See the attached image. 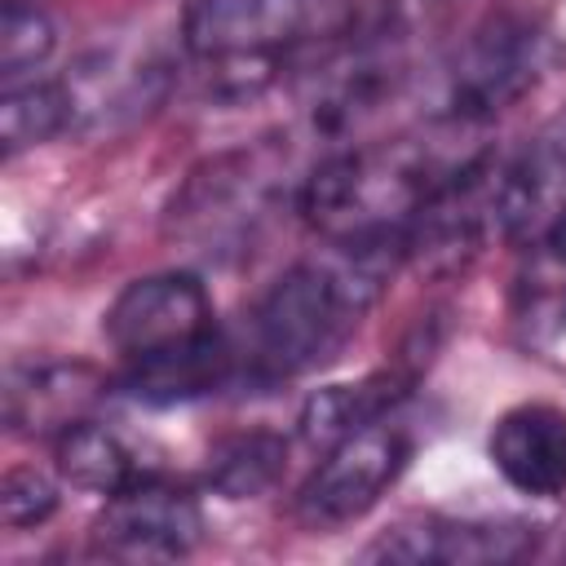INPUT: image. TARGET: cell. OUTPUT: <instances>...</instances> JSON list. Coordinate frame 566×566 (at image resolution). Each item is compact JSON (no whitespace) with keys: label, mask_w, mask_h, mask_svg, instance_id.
I'll list each match as a JSON object with an SVG mask.
<instances>
[{"label":"cell","mask_w":566,"mask_h":566,"mask_svg":"<svg viewBox=\"0 0 566 566\" xmlns=\"http://www.w3.org/2000/svg\"><path fill=\"white\" fill-rule=\"evenodd\" d=\"M398 252L336 248L327 261H296L243 314L230 336L243 385H279L327 363L358 327Z\"/></svg>","instance_id":"6da1fadb"},{"label":"cell","mask_w":566,"mask_h":566,"mask_svg":"<svg viewBox=\"0 0 566 566\" xmlns=\"http://www.w3.org/2000/svg\"><path fill=\"white\" fill-rule=\"evenodd\" d=\"M460 164L438 142H349L301 177L296 203L332 248H385L402 256L407 230Z\"/></svg>","instance_id":"7a4b0ae2"},{"label":"cell","mask_w":566,"mask_h":566,"mask_svg":"<svg viewBox=\"0 0 566 566\" xmlns=\"http://www.w3.org/2000/svg\"><path fill=\"white\" fill-rule=\"evenodd\" d=\"M354 0H186L181 44L208 66H270L279 53L336 35Z\"/></svg>","instance_id":"3957f363"},{"label":"cell","mask_w":566,"mask_h":566,"mask_svg":"<svg viewBox=\"0 0 566 566\" xmlns=\"http://www.w3.org/2000/svg\"><path fill=\"white\" fill-rule=\"evenodd\" d=\"M548 71V35L531 18H486L447 62L442 97L433 124L442 128H482L509 106H517Z\"/></svg>","instance_id":"277c9868"},{"label":"cell","mask_w":566,"mask_h":566,"mask_svg":"<svg viewBox=\"0 0 566 566\" xmlns=\"http://www.w3.org/2000/svg\"><path fill=\"white\" fill-rule=\"evenodd\" d=\"M279 190L283 164L270 146L230 150L186 177V186L172 195L168 221L186 243H199L203 252H226L261 230Z\"/></svg>","instance_id":"5b68a950"},{"label":"cell","mask_w":566,"mask_h":566,"mask_svg":"<svg viewBox=\"0 0 566 566\" xmlns=\"http://www.w3.org/2000/svg\"><path fill=\"white\" fill-rule=\"evenodd\" d=\"M407 460H411V438L398 424H389V416L349 429L345 438L323 447V460L301 482L292 500L296 522L318 535L367 517L380 504V495L402 478Z\"/></svg>","instance_id":"8992f818"},{"label":"cell","mask_w":566,"mask_h":566,"mask_svg":"<svg viewBox=\"0 0 566 566\" xmlns=\"http://www.w3.org/2000/svg\"><path fill=\"white\" fill-rule=\"evenodd\" d=\"M203 539V509L190 491L159 482L155 473L106 495L93 522V544L124 562H172Z\"/></svg>","instance_id":"52a82bcc"},{"label":"cell","mask_w":566,"mask_h":566,"mask_svg":"<svg viewBox=\"0 0 566 566\" xmlns=\"http://www.w3.org/2000/svg\"><path fill=\"white\" fill-rule=\"evenodd\" d=\"M535 553V526L526 522H482V517H447V513H407L367 548L371 562H517Z\"/></svg>","instance_id":"ba28073f"},{"label":"cell","mask_w":566,"mask_h":566,"mask_svg":"<svg viewBox=\"0 0 566 566\" xmlns=\"http://www.w3.org/2000/svg\"><path fill=\"white\" fill-rule=\"evenodd\" d=\"M486 460L517 495H566V407L544 398L513 402L486 433Z\"/></svg>","instance_id":"9c48e42d"},{"label":"cell","mask_w":566,"mask_h":566,"mask_svg":"<svg viewBox=\"0 0 566 566\" xmlns=\"http://www.w3.org/2000/svg\"><path fill=\"white\" fill-rule=\"evenodd\" d=\"M566 208V115L517 155L495 159V226L500 239H539Z\"/></svg>","instance_id":"30bf717a"},{"label":"cell","mask_w":566,"mask_h":566,"mask_svg":"<svg viewBox=\"0 0 566 566\" xmlns=\"http://www.w3.org/2000/svg\"><path fill=\"white\" fill-rule=\"evenodd\" d=\"M102 376L84 363H27L9 371L4 385V420L18 433L57 438L66 424L84 420L97 398Z\"/></svg>","instance_id":"8fae6325"},{"label":"cell","mask_w":566,"mask_h":566,"mask_svg":"<svg viewBox=\"0 0 566 566\" xmlns=\"http://www.w3.org/2000/svg\"><path fill=\"white\" fill-rule=\"evenodd\" d=\"M66 93H71V111H75V133L119 128L159 102L164 66H155L146 57L128 62L119 53H97L66 75Z\"/></svg>","instance_id":"7c38bea8"},{"label":"cell","mask_w":566,"mask_h":566,"mask_svg":"<svg viewBox=\"0 0 566 566\" xmlns=\"http://www.w3.org/2000/svg\"><path fill=\"white\" fill-rule=\"evenodd\" d=\"M53 455H57V473L71 486L93 491L102 500L115 495V491H124V486H133L137 478H146V469L137 464L133 447L115 429H106V424H97L88 416L75 420V424H66L53 438Z\"/></svg>","instance_id":"4fadbf2b"},{"label":"cell","mask_w":566,"mask_h":566,"mask_svg":"<svg viewBox=\"0 0 566 566\" xmlns=\"http://www.w3.org/2000/svg\"><path fill=\"white\" fill-rule=\"evenodd\" d=\"M71 128H75V111H71L66 80L31 75V80H18V84H4V102H0L4 155L44 146V142H53L57 133H71Z\"/></svg>","instance_id":"5bb4252c"},{"label":"cell","mask_w":566,"mask_h":566,"mask_svg":"<svg viewBox=\"0 0 566 566\" xmlns=\"http://www.w3.org/2000/svg\"><path fill=\"white\" fill-rule=\"evenodd\" d=\"M517 323L539 336L566 327V208L531 239V265L517 283Z\"/></svg>","instance_id":"9a60e30c"},{"label":"cell","mask_w":566,"mask_h":566,"mask_svg":"<svg viewBox=\"0 0 566 566\" xmlns=\"http://www.w3.org/2000/svg\"><path fill=\"white\" fill-rule=\"evenodd\" d=\"M394 402H398V380H389V376H367L358 385H332V389H318L305 402L301 433L314 447H332L349 429L371 424V420H385Z\"/></svg>","instance_id":"2e32d148"},{"label":"cell","mask_w":566,"mask_h":566,"mask_svg":"<svg viewBox=\"0 0 566 566\" xmlns=\"http://www.w3.org/2000/svg\"><path fill=\"white\" fill-rule=\"evenodd\" d=\"M283 455H287V442L279 433H265V429L234 433L212 451L208 486L226 500H252V495H261L279 482Z\"/></svg>","instance_id":"e0dca14e"},{"label":"cell","mask_w":566,"mask_h":566,"mask_svg":"<svg viewBox=\"0 0 566 566\" xmlns=\"http://www.w3.org/2000/svg\"><path fill=\"white\" fill-rule=\"evenodd\" d=\"M53 53V22L35 0H4L0 18V75L4 84L40 75V66Z\"/></svg>","instance_id":"ac0fdd59"},{"label":"cell","mask_w":566,"mask_h":566,"mask_svg":"<svg viewBox=\"0 0 566 566\" xmlns=\"http://www.w3.org/2000/svg\"><path fill=\"white\" fill-rule=\"evenodd\" d=\"M53 509H57V486H53L40 469L18 464V469L4 473V486H0V513H4V526H9V531L40 526Z\"/></svg>","instance_id":"d6986e66"}]
</instances>
